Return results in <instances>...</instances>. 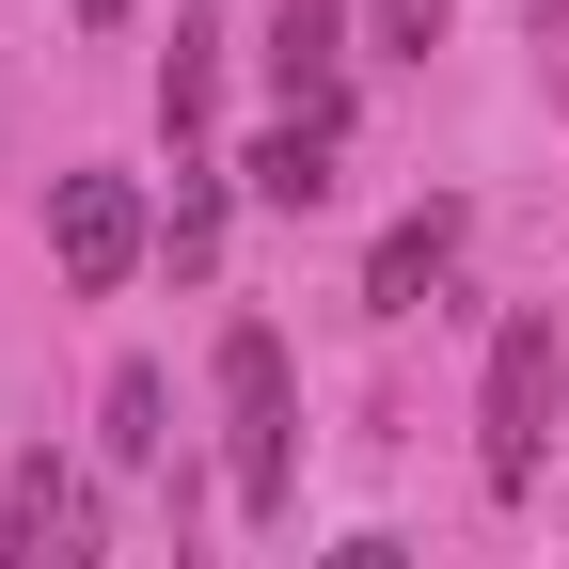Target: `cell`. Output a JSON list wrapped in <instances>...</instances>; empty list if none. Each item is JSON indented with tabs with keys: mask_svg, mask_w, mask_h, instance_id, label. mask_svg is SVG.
<instances>
[{
	"mask_svg": "<svg viewBox=\"0 0 569 569\" xmlns=\"http://www.w3.org/2000/svg\"><path fill=\"white\" fill-rule=\"evenodd\" d=\"M553 396H569V332L553 317H507V332H490V380H475V475L507 490V507L553 459Z\"/></svg>",
	"mask_w": 569,
	"mask_h": 569,
	"instance_id": "6da1fadb",
	"label": "cell"
},
{
	"mask_svg": "<svg viewBox=\"0 0 569 569\" xmlns=\"http://www.w3.org/2000/svg\"><path fill=\"white\" fill-rule=\"evenodd\" d=\"M222 411H238V507L284 522V490H301V380H284V332L269 317L222 332Z\"/></svg>",
	"mask_w": 569,
	"mask_h": 569,
	"instance_id": "7a4b0ae2",
	"label": "cell"
},
{
	"mask_svg": "<svg viewBox=\"0 0 569 569\" xmlns=\"http://www.w3.org/2000/svg\"><path fill=\"white\" fill-rule=\"evenodd\" d=\"M48 253H63V284H80V301H111V284L159 253V222H142L127 174H63V190H48Z\"/></svg>",
	"mask_w": 569,
	"mask_h": 569,
	"instance_id": "3957f363",
	"label": "cell"
},
{
	"mask_svg": "<svg viewBox=\"0 0 569 569\" xmlns=\"http://www.w3.org/2000/svg\"><path fill=\"white\" fill-rule=\"evenodd\" d=\"M0 569H96V490H80V459H17L0 475Z\"/></svg>",
	"mask_w": 569,
	"mask_h": 569,
	"instance_id": "277c9868",
	"label": "cell"
},
{
	"mask_svg": "<svg viewBox=\"0 0 569 569\" xmlns=\"http://www.w3.org/2000/svg\"><path fill=\"white\" fill-rule=\"evenodd\" d=\"M269 80H284V127H348V0H284Z\"/></svg>",
	"mask_w": 569,
	"mask_h": 569,
	"instance_id": "5b68a950",
	"label": "cell"
},
{
	"mask_svg": "<svg viewBox=\"0 0 569 569\" xmlns=\"http://www.w3.org/2000/svg\"><path fill=\"white\" fill-rule=\"evenodd\" d=\"M459 238H475V206H459V190H427V206H411V222H396V238L365 253V301H380V317H411V301H427V284H443V269H459Z\"/></svg>",
	"mask_w": 569,
	"mask_h": 569,
	"instance_id": "8992f818",
	"label": "cell"
},
{
	"mask_svg": "<svg viewBox=\"0 0 569 569\" xmlns=\"http://www.w3.org/2000/svg\"><path fill=\"white\" fill-rule=\"evenodd\" d=\"M206 111H222V17H174V48H159V127L206 142Z\"/></svg>",
	"mask_w": 569,
	"mask_h": 569,
	"instance_id": "52a82bcc",
	"label": "cell"
},
{
	"mask_svg": "<svg viewBox=\"0 0 569 569\" xmlns=\"http://www.w3.org/2000/svg\"><path fill=\"white\" fill-rule=\"evenodd\" d=\"M159 411H174V396H159V365H111V396H96V459H111V475H142V459L174 443Z\"/></svg>",
	"mask_w": 569,
	"mask_h": 569,
	"instance_id": "ba28073f",
	"label": "cell"
},
{
	"mask_svg": "<svg viewBox=\"0 0 569 569\" xmlns=\"http://www.w3.org/2000/svg\"><path fill=\"white\" fill-rule=\"evenodd\" d=\"M238 174H253V206H332V127H269Z\"/></svg>",
	"mask_w": 569,
	"mask_h": 569,
	"instance_id": "9c48e42d",
	"label": "cell"
},
{
	"mask_svg": "<svg viewBox=\"0 0 569 569\" xmlns=\"http://www.w3.org/2000/svg\"><path fill=\"white\" fill-rule=\"evenodd\" d=\"M443 17H459V0H365V32H380V48H443Z\"/></svg>",
	"mask_w": 569,
	"mask_h": 569,
	"instance_id": "30bf717a",
	"label": "cell"
},
{
	"mask_svg": "<svg viewBox=\"0 0 569 569\" xmlns=\"http://www.w3.org/2000/svg\"><path fill=\"white\" fill-rule=\"evenodd\" d=\"M317 569H411V538H332Z\"/></svg>",
	"mask_w": 569,
	"mask_h": 569,
	"instance_id": "8fae6325",
	"label": "cell"
},
{
	"mask_svg": "<svg viewBox=\"0 0 569 569\" xmlns=\"http://www.w3.org/2000/svg\"><path fill=\"white\" fill-rule=\"evenodd\" d=\"M63 17H80V32H111V17H127V0H63Z\"/></svg>",
	"mask_w": 569,
	"mask_h": 569,
	"instance_id": "7c38bea8",
	"label": "cell"
}]
</instances>
